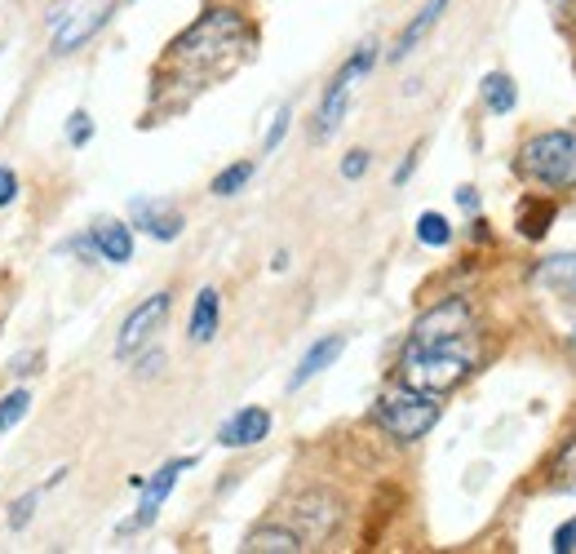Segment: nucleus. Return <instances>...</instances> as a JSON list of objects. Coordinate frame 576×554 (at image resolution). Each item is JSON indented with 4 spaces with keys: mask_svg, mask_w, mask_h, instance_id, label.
Segmentation results:
<instances>
[{
    "mask_svg": "<svg viewBox=\"0 0 576 554\" xmlns=\"http://www.w3.org/2000/svg\"><path fill=\"white\" fill-rule=\"evenodd\" d=\"M248 45H253V28L244 23L239 10H209L169 45L156 81H169V85H182L186 94H195V89L231 76L248 58Z\"/></svg>",
    "mask_w": 576,
    "mask_h": 554,
    "instance_id": "f257e3e1",
    "label": "nucleus"
},
{
    "mask_svg": "<svg viewBox=\"0 0 576 554\" xmlns=\"http://www.w3.org/2000/svg\"><path fill=\"white\" fill-rule=\"evenodd\" d=\"M474 369V342H452V347H417L408 342L399 355V386L426 391V395H448L461 386Z\"/></svg>",
    "mask_w": 576,
    "mask_h": 554,
    "instance_id": "f03ea898",
    "label": "nucleus"
},
{
    "mask_svg": "<svg viewBox=\"0 0 576 554\" xmlns=\"http://www.w3.org/2000/svg\"><path fill=\"white\" fill-rule=\"evenodd\" d=\"M519 173L541 182V187H576V134L572 129H550L523 142L519 151Z\"/></svg>",
    "mask_w": 576,
    "mask_h": 554,
    "instance_id": "7ed1b4c3",
    "label": "nucleus"
},
{
    "mask_svg": "<svg viewBox=\"0 0 576 554\" xmlns=\"http://www.w3.org/2000/svg\"><path fill=\"white\" fill-rule=\"evenodd\" d=\"M373 417H377V426H382L391 439L413 444V439H422L426 430H435V422H439V404H435V395H426V391L399 386V391H386V395L377 399Z\"/></svg>",
    "mask_w": 576,
    "mask_h": 554,
    "instance_id": "20e7f679",
    "label": "nucleus"
},
{
    "mask_svg": "<svg viewBox=\"0 0 576 554\" xmlns=\"http://www.w3.org/2000/svg\"><path fill=\"white\" fill-rule=\"evenodd\" d=\"M417 347H452V342H474V311L470 302L461 298H448L439 307H430L417 324H413V338Z\"/></svg>",
    "mask_w": 576,
    "mask_h": 554,
    "instance_id": "39448f33",
    "label": "nucleus"
},
{
    "mask_svg": "<svg viewBox=\"0 0 576 554\" xmlns=\"http://www.w3.org/2000/svg\"><path fill=\"white\" fill-rule=\"evenodd\" d=\"M169 307H173V298L169 294H151L125 324H120V338H116V360H134L160 329H164V320H169Z\"/></svg>",
    "mask_w": 576,
    "mask_h": 554,
    "instance_id": "423d86ee",
    "label": "nucleus"
},
{
    "mask_svg": "<svg viewBox=\"0 0 576 554\" xmlns=\"http://www.w3.org/2000/svg\"><path fill=\"white\" fill-rule=\"evenodd\" d=\"M294 532L302 536V545L307 541H329L333 536V528L342 523V505L333 501V497H324V492H311V497H302V501H294Z\"/></svg>",
    "mask_w": 576,
    "mask_h": 554,
    "instance_id": "0eeeda50",
    "label": "nucleus"
},
{
    "mask_svg": "<svg viewBox=\"0 0 576 554\" xmlns=\"http://www.w3.org/2000/svg\"><path fill=\"white\" fill-rule=\"evenodd\" d=\"M195 461L191 457H178V461H169V466H160L151 479H142V501H138V514L120 528V532H138V528H147V523H156V514H160V505H164V497L173 492V483H178V475L182 470H191Z\"/></svg>",
    "mask_w": 576,
    "mask_h": 554,
    "instance_id": "6e6552de",
    "label": "nucleus"
},
{
    "mask_svg": "<svg viewBox=\"0 0 576 554\" xmlns=\"http://www.w3.org/2000/svg\"><path fill=\"white\" fill-rule=\"evenodd\" d=\"M111 0H98V6H89V10H81V14H63L58 23V36H54V54H72V50H81L107 19H111Z\"/></svg>",
    "mask_w": 576,
    "mask_h": 554,
    "instance_id": "1a4fd4ad",
    "label": "nucleus"
},
{
    "mask_svg": "<svg viewBox=\"0 0 576 554\" xmlns=\"http://www.w3.org/2000/svg\"><path fill=\"white\" fill-rule=\"evenodd\" d=\"M129 213H134V226H142V231L156 235V239H178V235H182V213H178L169 200L138 195V200L129 204Z\"/></svg>",
    "mask_w": 576,
    "mask_h": 554,
    "instance_id": "9d476101",
    "label": "nucleus"
},
{
    "mask_svg": "<svg viewBox=\"0 0 576 554\" xmlns=\"http://www.w3.org/2000/svg\"><path fill=\"white\" fill-rule=\"evenodd\" d=\"M266 435H270V413H266V408H239V413L217 430L222 448H253V444H262Z\"/></svg>",
    "mask_w": 576,
    "mask_h": 554,
    "instance_id": "9b49d317",
    "label": "nucleus"
},
{
    "mask_svg": "<svg viewBox=\"0 0 576 554\" xmlns=\"http://www.w3.org/2000/svg\"><path fill=\"white\" fill-rule=\"evenodd\" d=\"M342 351H346V338H342V333L320 338V342L302 355V364H298V373H294V382H288V386H294V391H298V386H307V382H311V377H320V373H324V369H329Z\"/></svg>",
    "mask_w": 576,
    "mask_h": 554,
    "instance_id": "f8f14e48",
    "label": "nucleus"
},
{
    "mask_svg": "<svg viewBox=\"0 0 576 554\" xmlns=\"http://www.w3.org/2000/svg\"><path fill=\"white\" fill-rule=\"evenodd\" d=\"M444 10H448V0H426V10H422V14H417V19H413L404 32H399V41H395L391 58H395V63H399V58H408V54H413V50H417V45L430 36V28L444 19Z\"/></svg>",
    "mask_w": 576,
    "mask_h": 554,
    "instance_id": "ddd939ff",
    "label": "nucleus"
},
{
    "mask_svg": "<svg viewBox=\"0 0 576 554\" xmlns=\"http://www.w3.org/2000/svg\"><path fill=\"white\" fill-rule=\"evenodd\" d=\"M244 550L248 554H298L307 545H302V536L294 528H257V532L244 536Z\"/></svg>",
    "mask_w": 576,
    "mask_h": 554,
    "instance_id": "4468645a",
    "label": "nucleus"
},
{
    "mask_svg": "<svg viewBox=\"0 0 576 554\" xmlns=\"http://www.w3.org/2000/svg\"><path fill=\"white\" fill-rule=\"evenodd\" d=\"M217 316H222L217 289H200V294H195V307H191V342H213Z\"/></svg>",
    "mask_w": 576,
    "mask_h": 554,
    "instance_id": "2eb2a0df",
    "label": "nucleus"
},
{
    "mask_svg": "<svg viewBox=\"0 0 576 554\" xmlns=\"http://www.w3.org/2000/svg\"><path fill=\"white\" fill-rule=\"evenodd\" d=\"M94 248L107 257V262H129L134 257V231L125 222H103L94 231Z\"/></svg>",
    "mask_w": 576,
    "mask_h": 554,
    "instance_id": "dca6fc26",
    "label": "nucleus"
},
{
    "mask_svg": "<svg viewBox=\"0 0 576 554\" xmlns=\"http://www.w3.org/2000/svg\"><path fill=\"white\" fill-rule=\"evenodd\" d=\"M479 94H483V103H488V111H492V116L514 111V98H519V89H514V81H510L505 72H488V76H483V85H479Z\"/></svg>",
    "mask_w": 576,
    "mask_h": 554,
    "instance_id": "f3484780",
    "label": "nucleus"
},
{
    "mask_svg": "<svg viewBox=\"0 0 576 554\" xmlns=\"http://www.w3.org/2000/svg\"><path fill=\"white\" fill-rule=\"evenodd\" d=\"M550 222H554V204L550 200H527L519 209V235L523 239H541L550 231Z\"/></svg>",
    "mask_w": 576,
    "mask_h": 554,
    "instance_id": "a211bd4d",
    "label": "nucleus"
},
{
    "mask_svg": "<svg viewBox=\"0 0 576 554\" xmlns=\"http://www.w3.org/2000/svg\"><path fill=\"white\" fill-rule=\"evenodd\" d=\"M417 239L430 244V248H444V244L452 239L448 217H444V213H422V217H417Z\"/></svg>",
    "mask_w": 576,
    "mask_h": 554,
    "instance_id": "6ab92c4d",
    "label": "nucleus"
},
{
    "mask_svg": "<svg viewBox=\"0 0 576 554\" xmlns=\"http://www.w3.org/2000/svg\"><path fill=\"white\" fill-rule=\"evenodd\" d=\"M28 408H32V395H28V391H10L6 399H0V435L14 430V426L28 417Z\"/></svg>",
    "mask_w": 576,
    "mask_h": 554,
    "instance_id": "aec40b11",
    "label": "nucleus"
},
{
    "mask_svg": "<svg viewBox=\"0 0 576 554\" xmlns=\"http://www.w3.org/2000/svg\"><path fill=\"white\" fill-rule=\"evenodd\" d=\"M248 178H253V164L239 160V164H231V169H222V173L213 178V195H235V191L248 187Z\"/></svg>",
    "mask_w": 576,
    "mask_h": 554,
    "instance_id": "412c9836",
    "label": "nucleus"
},
{
    "mask_svg": "<svg viewBox=\"0 0 576 554\" xmlns=\"http://www.w3.org/2000/svg\"><path fill=\"white\" fill-rule=\"evenodd\" d=\"M541 280L545 285H563V289H572V280H576V253H567V257H550L545 266H541Z\"/></svg>",
    "mask_w": 576,
    "mask_h": 554,
    "instance_id": "4be33fe9",
    "label": "nucleus"
},
{
    "mask_svg": "<svg viewBox=\"0 0 576 554\" xmlns=\"http://www.w3.org/2000/svg\"><path fill=\"white\" fill-rule=\"evenodd\" d=\"M554 488L576 492V435L563 444V452H558V461H554Z\"/></svg>",
    "mask_w": 576,
    "mask_h": 554,
    "instance_id": "5701e85b",
    "label": "nucleus"
},
{
    "mask_svg": "<svg viewBox=\"0 0 576 554\" xmlns=\"http://www.w3.org/2000/svg\"><path fill=\"white\" fill-rule=\"evenodd\" d=\"M67 138H72V147H85V142L94 138V120H89L85 111H76L72 125H67Z\"/></svg>",
    "mask_w": 576,
    "mask_h": 554,
    "instance_id": "b1692460",
    "label": "nucleus"
},
{
    "mask_svg": "<svg viewBox=\"0 0 576 554\" xmlns=\"http://www.w3.org/2000/svg\"><path fill=\"white\" fill-rule=\"evenodd\" d=\"M36 497H41V492H28L23 501H14V505H10V528H28L32 510H36Z\"/></svg>",
    "mask_w": 576,
    "mask_h": 554,
    "instance_id": "393cba45",
    "label": "nucleus"
},
{
    "mask_svg": "<svg viewBox=\"0 0 576 554\" xmlns=\"http://www.w3.org/2000/svg\"><path fill=\"white\" fill-rule=\"evenodd\" d=\"M14 195H19V173L0 164V209H6V204H14Z\"/></svg>",
    "mask_w": 576,
    "mask_h": 554,
    "instance_id": "a878e982",
    "label": "nucleus"
},
{
    "mask_svg": "<svg viewBox=\"0 0 576 554\" xmlns=\"http://www.w3.org/2000/svg\"><path fill=\"white\" fill-rule=\"evenodd\" d=\"M554 550H558V554H572V550H576V519H567V523L554 532Z\"/></svg>",
    "mask_w": 576,
    "mask_h": 554,
    "instance_id": "bb28decb",
    "label": "nucleus"
},
{
    "mask_svg": "<svg viewBox=\"0 0 576 554\" xmlns=\"http://www.w3.org/2000/svg\"><path fill=\"white\" fill-rule=\"evenodd\" d=\"M364 169H369V151H351L342 160V178H364Z\"/></svg>",
    "mask_w": 576,
    "mask_h": 554,
    "instance_id": "cd10ccee",
    "label": "nucleus"
},
{
    "mask_svg": "<svg viewBox=\"0 0 576 554\" xmlns=\"http://www.w3.org/2000/svg\"><path fill=\"white\" fill-rule=\"evenodd\" d=\"M284 134H288V107H279V116H275V125H270V134H266V151H275Z\"/></svg>",
    "mask_w": 576,
    "mask_h": 554,
    "instance_id": "c85d7f7f",
    "label": "nucleus"
},
{
    "mask_svg": "<svg viewBox=\"0 0 576 554\" xmlns=\"http://www.w3.org/2000/svg\"><path fill=\"white\" fill-rule=\"evenodd\" d=\"M413 164H417V151H413V156H408V160L399 164V173H395V182H408V173H413Z\"/></svg>",
    "mask_w": 576,
    "mask_h": 554,
    "instance_id": "c756f323",
    "label": "nucleus"
},
{
    "mask_svg": "<svg viewBox=\"0 0 576 554\" xmlns=\"http://www.w3.org/2000/svg\"><path fill=\"white\" fill-rule=\"evenodd\" d=\"M457 200H461V204H466V209H474V204H479V200H474V191H470V187H461V191H457Z\"/></svg>",
    "mask_w": 576,
    "mask_h": 554,
    "instance_id": "7c9ffc66",
    "label": "nucleus"
},
{
    "mask_svg": "<svg viewBox=\"0 0 576 554\" xmlns=\"http://www.w3.org/2000/svg\"><path fill=\"white\" fill-rule=\"evenodd\" d=\"M160 364H164V355H147V360H142V373H156Z\"/></svg>",
    "mask_w": 576,
    "mask_h": 554,
    "instance_id": "2f4dec72",
    "label": "nucleus"
},
{
    "mask_svg": "<svg viewBox=\"0 0 576 554\" xmlns=\"http://www.w3.org/2000/svg\"><path fill=\"white\" fill-rule=\"evenodd\" d=\"M572 294H576V280H572Z\"/></svg>",
    "mask_w": 576,
    "mask_h": 554,
    "instance_id": "473e14b6",
    "label": "nucleus"
}]
</instances>
